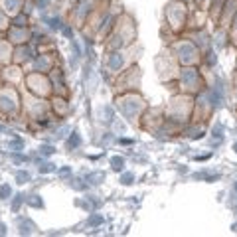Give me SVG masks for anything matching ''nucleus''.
Instances as JSON below:
<instances>
[{
    "instance_id": "obj_1",
    "label": "nucleus",
    "mask_w": 237,
    "mask_h": 237,
    "mask_svg": "<svg viewBox=\"0 0 237 237\" xmlns=\"http://www.w3.org/2000/svg\"><path fill=\"white\" fill-rule=\"evenodd\" d=\"M0 194H2V198H4V196H6V194H10V190H8L6 186H4L2 190H0Z\"/></svg>"
}]
</instances>
